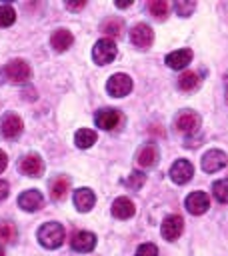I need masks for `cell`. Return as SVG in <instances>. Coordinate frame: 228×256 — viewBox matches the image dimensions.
<instances>
[{
  "instance_id": "obj_6",
  "label": "cell",
  "mask_w": 228,
  "mask_h": 256,
  "mask_svg": "<svg viewBox=\"0 0 228 256\" xmlns=\"http://www.w3.org/2000/svg\"><path fill=\"white\" fill-rule=\"evenodd\" d=\"M184 206H186V210H188L190 214L200 216V214H204V212L210 208V198H208V194H206V192L196 190V192H190V194L186 196Z\"/></svg>"
},
{
  "instance_id": "obj_18",
  "label": "cell",
  "mask_w": 228,
  "mask_h": 256,
  "mask_svg": "<svg viewBox=\"0 0 228 256\" xmlns=\"http://www.w3.org/2000/svg\"><path fill=\"white\" fill-rule=\"evenodd\" d=\"M72 42H74V36H72V32L66 30V28H58V30H54L52 36H50V44H52V48H54L56 52H64V50H68V48L72 46Z\"/></svg>"
},
{
  "instance_id": "obj_35",
  "label": "cell",
  "mask_w": 228,
  "mask_h": 256,
  "mask_svg": "<svg viewBox=\"0 0 228 256\" xmlns=\"http://www.w3.org/2000/svg\"><path fill=\"white\" fill-rule=\"evenodd\" d=\"M130 4H132V2H116V6H118V8H128Z\"/></svg>"
},
{
  "instance_id": "obj_13",
  "label": "cell",
  "mask_w": 228,
  "mask_h": 256,
  "mask_svg": "<svg viewBox=\"0 0 228 256\" xmlns=\"http://www.w3.org/2000/svg\"><path fill=\"white\" fill-rule=\"evenodd\" d=\"M94 122L102 130H114L118 126V122H120V112L114 110V108H102V110L96 112Z\"/></svg>"
},
{
  "instance_id": "obj_34",
  "label": "cell",
  "mask_w": 228,
  "mask_h": 256,
  "mask_svg": "<svg viewBox=\"0 0 228 256\" xmlns=\"http://www.w3.org/2000/svg\"><path fill=\"white\" fill-rule=\"evenodd\" d=\"M84 6H86L84 0H82V2H68V4H66L68 10H80V8H84Z\"/></svg>"
},
{
  "instance_id": "obj_19",
  "label": "cell",
  "mask_w": 228,
  "mask_h": 256,
  "mask_svg": "<svg viewBox=\"0 0 228 256\" xmlns=\"http://www.w3.org/2000/svg\"><path fill=\"white\" fill-rule=\"evenodd\" d=\"M72 200H74L76 210H80V212H88L96 204V196H94V192L90 188H78L74 192V198Z\"/></svg>"
},
{
  "instance_id": "obj_27",
  "label": "cell",
  "mask_w": 228,
  "mask_h": 256,
  "mask_svg": "<svg viewBox=\"0 0 228 256\" xmlns=\"http://www.w3.org/2000/svg\"><path fill=\"white\" fill-rule=\"evenodd\" d=\"M16 20V12L10 4H2L0 6V28H6V26H12Z\"/></svg>"
},
{
  "instance_id": "obj_30",
  "label": "cell",
  "mask_w": 228,
  "mask_h": 256,
  "mask_svg": "<svg viewBox=\"0 0 228 256\" xmlns=\"http://www.w3.org/2000/svg\"><path fill=\"white\" fill-rule=\"evenodd\" d=\"M144 180H146V176L142 174V172H132L130 176H128V180H126V184L130 186V188H134V190H138L142 184H144Z\"/></svg>"
},
{
  "instance_id": "obj_15",
  "label": "cell",
  "mask_w": 228,
  "mask_h": 256,
  "mask_svg": "<svg viewBox=\"0 0 228 256\" xmlns=\"http://www.w3.org/2000/svg\"><path fill=\"white\" fill-rule=\"evenodd\" d=\"M158 146L154 142H146L138 152H136V162L142 168H152L158 162Z\"/></svg>"
},
{
  "instance_id": "obj_3",
  "label": "cell",
  "mask_w": 228,
  "mask_h": 256,
  "mask_svg": "<svg viewBox=\"0 0 228 256\" xmlns=\"http://www.w3.org/2000/svg\"><path fill=\"white\" fill-rule=\"evenodd\" d=\"M116 58V44L110 38H100L92 48V60L100 66L110 64Z\"/></svg>"
},
{
  "instance_id": "obj_5",
  "label": "cell",
  "mask_w": 228,
  "mask_h": 256,
  "mask_svg": "<svg viewBox=\"0 0 228 256\" xmlns=\"http://www.w3.org/2000/svg\"><path fill=\"white\" fill-rule=\"evenodd\" d=\"M106 90H108L110 96L122 98V96L130 94V90H132V78L128 74H122V72L112 74L108 78V82H106Z\"/></svg>"
},
{
  "instance_id": "obj_14",
  "label": "cell",
  "mask_w": 228,
  "mask_h": 256,
  "mask_svg": "<svg viewBox=\"0 0 228 256\" xmlns=\"http://www.w3.org/2000/svg\"><path fill=\"white\" fill-rule=\"evenodd\" d=\"M0 128H2V134H4L6 138L12 140V138L20 136V132H22V120H20L18 114H14V112H6V114L2 116Z\"/></svg>"
},
{
  "instance_id": "obj_22",
  "label": "cell",
  "mask_w": 228,
  "mask_h": 256,
  "mask_svg": "<svg viewBox=\"0 0 228 256\" xmlns=\"http://www.w3.org/2000/svg\"><path fill=\"white\" fill-rule=\"evenodd\" d=\"M102 32L108 34V38H120L124 32V22L120 18H108L102 22Z\"/></svg>"
},
{
  "instance_id": "obj_23",
  "label": "cell",
  "mask_w": 228,
  "mask_h": 256,
  "mask_svg": "<svg viewBox=\"0 0 228 256\" xmlns=\"http://www.w3.org/2000/svg\"><path fill=\"white\" fill-rule=\"evenodd\" d=\"M200 86V76L196 72H184L180 78H178V88L182 92H192Z\"/></svg>"
},
{
  "instance_id": "obj_4",
  "label": "cell",
  "mask_w": 228,
  "mask_h": 256,
  "mask_svg": "<svg viewBox=\"0 0 228 256\" xmlns=\"http://www.w3.org/2000/svg\"><path fill=\"white\" fill-rule=\"evenodd\" d=\"M200 122H202L200 114H196L194 110H182V112L176 116L174 126H176V130H178V132L192 136V134H196V132H198Z\"/></svg>"
},
{
  "instance_id": "obj_16",
  "label": "cell",
  "mask_w": 228,
  "mask_h": 256,
  "mask_svg": "<svg viewBox=\"0 0 228 256\" xmlns=\"http://www.w3.org/2000/svg\"><path fill=\"white\" fill-rule=\"evenodd\" d=\"M94 246H96V234H92L88 230H80L72 236V248L76 252L86 254V252H92Z\"/></svg>"
},
{
  "instance_id": "obj_20",
  "label": "cell",
  "mask_w": 228,
  "mask_h": 256,
  "mask_svg": "<svg viewBox=\"0 0 228 256\" xmlns=\"http://www.w3.org/2000/svg\"><path fill=\"white\" fill-rule=\"evenodd\" d=\"M134 212H136L134 202H132L130 198H126V196H120V198H116V200L112 202V214H114L116 218H120V220L132 218Z\"/></svg>"
},
{
  "instance_id": "obj_2",
  "label": "cell",
  "mask_w": 228,
  "mask_h": 256,
  "mask_svg": "<svg viewBox=\"0 0 228 256\" xmlns=\"http://www.w3.org/2000/svg\"><path fill=\"white\" fill-rule=\"evenodd\" d=\"M30 74H32L30 64H28L26 60H20V58L10 60V62L6 64V68H4V76H6V80L12 82V84H22V82H26V80L30 78Z\"/></svg>"
},
{
  "instance_id": "obj_11",
  "label": "cell",
  "mask_w": 228,
  "mask_h": 256,
  "mask_svg": "<svg viewBox=\"0 0 228 256\" xmlns=\"http://www.w3.org/2000/svg\"><path fill=\"white\" fill-rule=\"evenodd\" d=\"M18 168H20L22 174H26V176H30V178H38V176L44 172V162H42V158H40L38 154H26V156L20 160Z\"/></svg>"
},
{
  "instance_id": "obj_10",
  "label": "cell",
  "mask_w": 228,
  "mask_h": 256,
  "mask_svg": "<svg viewBox=\"0 0 228 256\" xmlns=\"http://www.w3.org/2000/svg\"><path fill=\"white\" fill-rule=\"evenodd\" d=\"M18 206L22 210H26V212H36V210H40L44 206V196H42L40 190L30 188V190H26V192H22L18 196Z\"/></svg>"
},
{
  "instance_id": "obj_7",
  "label": "cell",
  "mask_w": 228,
  "mask_h": 256,
  "mask_svg": "<svg viewBox=\"0 0 228 256\" xmlns=\"http://www.w3.org/2000/svg\"><path fill=\"white\" fill-rule=\"evenodd\" d=\"M192 176H194V166H192L190 160L178 158V160L170 166V178H172V182H176V184H186V182L192 180Z\"/></svg>"
},
{
  "instance_id": "obj_9",
  "label": "cell",
  "mask_w": 228,
  "mask_h": 256,
  "mask_svg": "<svg viewBox=\"0 0 228 256\" xmlns=\"http://www.w3.org/2000/svg\"><path fill=\"white\" fill-rule=\"evenodd\" d=\"M226 162H228V156H226L222 150L212 148V150H208V152L202 156V170L208 172V174H214V172H218L220 168H224Z\"/></svg>"
},
{
  "instance_id": "obj_12",
  "label": "cell",
  "mask_w": 228,
  "mask_h": 256,
  "mask_svg": "<svg viewBox=\"0 0 228 256\" xmlns=\"http://www.w3.org/2000/svg\"><path fill=\"white\" fill-rule=\"evenodd\" d=\"M182 230H184V220H182V216L172 214V216H166V218H164V222H162V236H164L166 240L172 242V240L180 238Z\"/></svg>"
},
{
  "instance_id": "obj_24",
  "label": "cell",
  "mask_w": 228,
  "mask_h": 256,
  "mask_svg": "<svg viewBox=\"0 0 228 256\" xmlns=\"http://www.w3.org/2000/svg\"><path fill=\"white\" fill-rule=\"evenodd\" d=\"M96 132L94 130H90V128H80L78 132H76V136H74V142H76V146L78 148H90L94 142H96Z\"/></svg>"
},
{
  "instance_id": "obj_32",
  "label": "cell",
  "mask_w": 228,
  "mask_h": 256,
  "mask_svg": "<svg viewBox=\"0 0 228 256\" xmlns=\"http://www.w3.org/2000/svg\"><path fill=\"white\" fill-rule=\"evenodd\" d=\"M8 182H4V180H0V202L4 200V198H8Z\"/></svg>"
},
{
  "instance_id": "obj_21",
  "label": "cell",
  "mask_w": 228,
  "mask_h": 256,
  "mask_svg": "<svg viewBox=\"0 0 228 256\" xmlns=\"http://www.w3.org/2000/svg\"><path fill=\"white\" fill-rule=\"evenodd\" d=\"M70 190V180L66 176H58L52 184H50V196L52 200H64L66 194Z\"/></svg>"
},
{
  "instance_id": "obj_33",
  "label": "cell",
  "mask_w": 228,
  "mask_h": 256,
  "mask_svg": "<svg viewBox=\"0 0 228 256\" xmlns=\"http://www.w3.org/2000/svg\"><path fill=\"white\" fill-rule=\"evenodd\" d=\"M6 166H8V156H6V152L0 150V174L6 170Z\"/></svg>"
},
{
  "instance_id": "obj_31",
  "label": "cell",
  "mask_w": 228,
  "mask_h": 256,
  "mask_svg": "<svg viewBox=\"0 0 228 256\" xmlns=\"http://www.w3.org/2000/svg\"><path fill=\"white\" fill-rule=\"evenodd\" d=\"M136 256H158V248L154 244H142L138 250H136Z\"/></svg>"
},
{
  "instance_id": "obj_28",
  "label": "cell",
  "mask_w": 228,
  "mask_h": 256,
  "mask_svg": "<svg viewBox=\"0 0 228 256\" xmlns=\"http://www.w3.org/2000/svg\"><path fill=\"white\" fill-rule=\"evenodd\" d=\"M194 8H196V4L190 0H176L174 2V12L178 14V16H182V18H186V16H190L192 12H194Z\"/></svg>"
},
{
  "instance_id": "obj_29",
  "label": "cell",
  "mask_w": 228,
  "mask_h": 256,
  "mask_svg": "<svg viewBox=\"0 0 228 256\" xmlns=\"http://www.w3.org/2000/svg\"><path fill=\"white\" fill-rule=\"evenodd\" d=\"M0 240L2 242H14L16 240V228L12 222H2L0 224Z\"/></svg>"
},
{
  "instance_id": "obj_36",
  "label": "cell",
  "mask_w": 228,
  "mask_h": 256,
  "mask_svg": "<svg viewBox=\"0 0 228 256\" xmlns=\"http://www.w3.org/2000/svg\"><path fill=\"white\" fill-rule=\"evenodd\" d=\"M0 256H6V254H4V250H2V246H0Z\"/></svg>"
},
{
  "instance_id": "obj_37",
  "label": "cell",
  "mask_w": 228,
  "mask_h": 256,
  "mask_svg": "<svg viewBox=\"0 0 228 256\" xmlns=\"http://www.w3.org/2000/svg\"><path fill=\"white\" fill-rule=\"evenodd\" d=\"M226 100H228V90H226Z\"/></svg>"
},
{
  "instance_id": "obj_1",
  "label": "cell",
  "mask_w": 228,
  "mask_h": 256,
  "mask_svg": "<svg viewBox=\"0 0 228 256\" xmlns=\"http://www.w3.org/2000/svg\"><path fill=\"white\" fill-rule=\"evenodd\" d=\"M64 226L58 224V222H46L40 226L38 230V242L44 246V248H60L64 244Z\"/></svg>"
},
{
  "instance_id": "obj_26",
  "label": "cell",
  "mask_w": 228,
  "mask_h": 256,
  "mask_svg": "<svg viewBox=\"0 0 228 256\" xmlns=\"http://www.w3.org/2000/svg\"><path fill=\"white\" fill-rule=\"evenodd\" d=\"M212 194L220 204H228V178L216 180L212 184Z\"/></svg>"
},
{
  "instance_id": "obj_25",
  "label": "cell",
  "mask_w": 228,
  "mask_h": 256,
  "mask_svg": "<svg viewBox=\"0 0 228 256\" xmlns=\"http://www.w3.org/2000/svg\"><path fill=\"white\" fill-rule=\"evenodd\" d=\"M148 10H150V14H152L156 20H164V18L168 16V12H170V4H168L166 0H152V2L148 4Z\"/></svg>"
},
{
  "instance_id": "obj_8",
  "label": "cell",
  "mask_w": 228,
  "mask_h": 256,
  "mask_svg": "<svg viewBox=\"0 0 228 256\" xmlns=\"http://www.w3.org/2000/svg\"><path fill=\"white\" fill-rule=\"evenodd\" d=\"M130 40L136 48L140 50H146L150 48V44L154 42V32L148 24H136L132 30H130Z\"/></svg>"
},
{
  "instance_id": "obj_17",
  "label": "cell",
  "mask_w": 228,
  "mask_h": 256,
  "mask_svg": "<svg viewBox=\"0 0 228 256\" xmlns=\"http://www.w3.org/2000/svg\"><path fill=\"white\" fill-rule=\"evenodd\" d=\"M192 60V50L190 48H180V50H174L170 54H166V66L172 68V70H182L190 64Z\"/></svg>"
}]
</instances>
